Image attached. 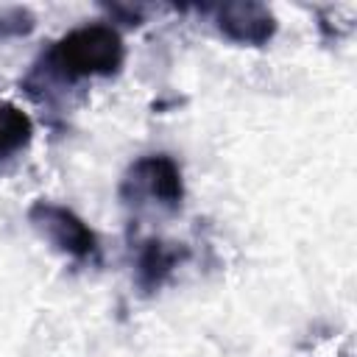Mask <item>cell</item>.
<instances>
[{
  "label": "cell",
  "mask_w": 357,
  "mask_h": 357,
  "mask_svg": "<svg viewBox=\"0 0 357 357\" xmlns=\"http://www.w3.org/2000/svg\"><path fill=\"white\" fill-rule=\"evenodd\" d=\"M120 195L128 204H156L159 209L176 212L184 201V176L173 156L167 153H148L131 162L123 176Z\"/></svg>",
  "instance_id": "cell-3"
},
{
  "label": "cell",
  "mask_w": 357,
  "mask_h": 357,
  "mask_svg": "<svg viewBox=\"0 0 357 357\" xmlns=\"http://www.w3.org/2000/svg\"><path fill=\"white\" fill-rule=\"evenodd\" d=\"M28 223L33 226V231L61 257L81 262V265H92L100 259V245H98V234L89 229V223L73 212L64 204L56 201H33L28 206Z\"/></svg>",
  "instance_id": "cell-2"
},
{
  "label": "cell",
  "mask_w": 357,
  "mask_h": 357,
  "mask_svg": "<svg viewBox=\"0 0 357 357\" xmlns=\"http://www.w3.org/2000/svg\"><path fill=\"white\" fill-rule=\"evenodd\" d=\"M33 139V120L14 103H0V167L20 156Z\"/></svg>",
  "instance_id": "cell-6"
},
{
  "label": "cell",
  "mask_w": 357,
  "mask_h": 357,
  "mask_svg": "<svg viewBox=\"0 0 357 357\" xmlns=\"http://www.w3.org/2000/svg\"><path fill=\"white\" fill-rule=\"evenodd\" d=\"M215 25L218 31L237 45L248 47H262L273 39L276 33V17L268 6L254 3V0H231L215 6Z\"/></svg>",
  "instance_id": "cell-4"
},
{
  "label": "cell",
  "mask_w": 357,
  "mask_h": 357,
  "mask_svg": "<svg viewBox=\"0 0 357 357\" xmlns=\"http://www.w3.org/2000/svg\"><path fill=\"white\" fill-rule=\"evenodd\" d=\"M126 61V45L117 28L106 22H92L67 31L53 47L39 59L25 84L45 86H67L86 78H109L117 75Z\"/></svg>",
  "instance_id": "cell-1"
},
{
  "label": "cell",
  "mask_w": 357,
  "mask_h": 357,
  "mask_svg": "<svg viewBox=\"0 0 357 357\" xmlns=\"http://www.w3.org/2000/svg\"><path fill=\"white\" fill-rule=\"evenodd\" d=\"M36 28V17L28 8H3L0 11V39H20Z\"/></svg>",
  "instance_id": "cell-7"
},
{
  "label": "cell",
  "mask_w": 357,
  "mask_h": 357,
  "mask_svg": "<svg viewBox=\"0 0 357 357\" xmlns=\"http://www.w3.org/2000/svg\"><path fill=\"white\" fill-rule=\"evenodd\" d=\"M187 259V248L178 243H165L159 237H148L139 243L134 257V284L151 296L176 273V268Z\"/></svg>",
  "instance_id": "cell-5"
}]
</instances>
